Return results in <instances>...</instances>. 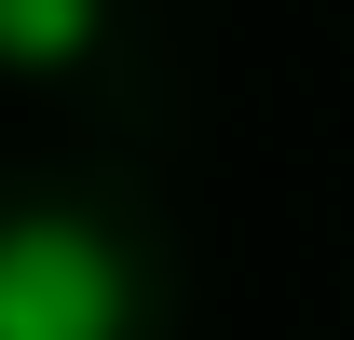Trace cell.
Wrapping results in <instances>:
<instances>
[{"instance_id":"2","label":"cell","mask_w":354,"mask_h":340,"mask_svg":"<svg viewBox=\"0 0 354 340\" xmlns=\"http://www.w3.org/2000/svg\"><path fill=\"white\" fill-rule=\"evenodd\" d=\"M109 0H0V68H82Z\"/></svg>"},{"instance_id":"1","label":"cell","mask_w":354,"mask_h":340,"mask_svg":"<svg viewBox=\"0 0 354 340\" xmlns=\"http://www.w3.org/2000/svg\"><path fill=\"white\" fill-rule=\"evenodd\" d=\"M136 286H123V245L68 205H28L0 218V340H123Z\"/></svg>"}]
</instances>
